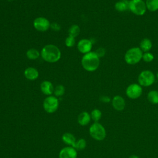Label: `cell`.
Returning <instances> with one entry per match:
<instances>
[{"label": "cell", "instance_id": "cell-1", "mask_svg": "<svg viewBox=\"0 0 158 158\" xmlns=\"http://www.w3.org/2000/svg\"><path fill=\"white\" fill-rule=\"evenodd\" d=\"M40 55L43 59L49 63H55L59 60L61 52L59 48L52 44L45 45L41 49Z\"/></svg>", "mask_w": 158, "mask_h": 158}, {"label": "cell", "instance_id": "cell-2", "mask_svg": "<svg viewBox=\"0 0 158 158\" xmlns=\"http://www.w3.org/2000/svg\"><path fill=\"white\" fill-rule=\"evenodd\" d=\"M81 64L83 68L88 72H94L98 69L100 64L99 57L95 52H89L83 55Z\"/></svg>", "mask_w": 158, "mask_h": 158}, {"label": "cell", "instance_id": "cell-3", "mask_svg": "<svg viewBox=\"0 0 158 158\" xmlns=\"http://www.w3.org/2000/svg\"><path fill=\"white\" fill-rule=\"evenodd\" d=\"M143 51L139 48H132L129 49L125 54V62L130 65L138 63L143 57Z\"/></svg>", "mask_w": 158, "mask_h": 158}, {"label": "cell", "instance_id": "cell-4", "mask_svg": "<svg viewBox=\"0 0 158 158\" xmlns=\"http://www.w3.org/2000/svg\"><path fill=\"white\" fill-rule=\"evenodd\" d=\"M90 136L97 141H102L106 136V131L104 127L99 123H93L89 129Z\"/></svg>", "mask_w": 158, "mask_h": 158}, {"label": "cell", "instance_id": "cell-5", "mask_svg": "<svg viewBox=\"0 0 158 158\" xmlns=\"http://www.w3.org/2000/svg\"><path fill=\"white\" fill-rule=\"evenodd\" d=\"M139 85L143 86H149L153 84L155 81V76L152 72L149 70L142 71L138 78Z\"/></svg>", "mask_w": 158, "mask_h": 158}, {"label": "cell", "instance_id": "cell-6", "mask_svg": "<svg viewBox=\"0 0 158 158\" xmlns=\"http://www.w3.org/2000/svg\"><path fill=\"white\" fill-rule=\"evenodd\" d=\"M129 9L137 15H143L147 8L146 3L143 0H131L129 1Z\"/></svg>", "mask_w": 158, "mask_h": 158}, {"label": "cell", "instance_id": "cell-7", "mask_svg": "<svg viewBox=\"0 0 158 158\" xmlns=\"http://www.w3.org/2000/svg\"><path fill=\"white\" fill-rule=\"evenodd\" d=\"M43 108L48 113H53L57 110L59 107V100L54 96L46 97L43 101Z\"/></svg>", "mask_w": 158, "mask_h": 158}, {"label": "cell", "instance_id": "cell-8", "mask_svg": "<svg viewBox=\"0 0 158 158\" xmlns=\"http://www.w3.org/2000/svg\"><path fill=\"white\" fill-rule=\"evenodd\" d=\"M143 93V89L141 85L133 83L130 85L126 89L127 96L132 99H135L141 96Z\"/></svg>", "mask_w": 158, "mask_h": 158}, {"label": "cell", "instance_id": "cell-9", "mask_svg": "<svg viewBox=\"0 0 158 158\" xmlns=\"http://www.w3.org/2000/svg\"><path fill=\"white\" fill-rule=\"evenodd\" d=\"M33 25L37 31L41 32L47 31L51 26L49 20L44 17H38L36 18L33 20Z\"/></svg>", "mask_w": 158, "mask_h": 158}, {"label": "cell", "instance_id": "cell-10", "mask_svg": "<svg viewBox=\"0 0 158 158\" xmlns=\"http://www.w3.org/2000/svg\"><path fill=\"white\" fill-rule=\"evenodd\" d=\"M92 42L88 39H81L77 43V49L82 54H86L91 52L92 48Z\"/></svg>", "mask_w": 158, "mask_h": 158}, {"label": "cell", "instance_id": "cell-11", "mask_svg": "<svg viewBox=\"0 0 158 158\" xmlns=\"http://www.w3.org/2000/svg\"><path fill=\"white\" fill-rule=\"evenodd\" d=\"M77 150L73 147H65L59 152V158H77Z\"/></svg>", "mask_w": 158, "mask_h": 158}, {"label": "cell", "instance_id": "cell-12", "mask_svg": "<svg viewBox=\"0 0 158 158\" xmlns=\"http://www.w3.org/2000/svg\"><path fill=\"white\" fill-rule=\"evenodd\" d=\"M112 105L116 110L122 111L125 107V99L121 96H115L112 99Z\"/></svg>", "mask_w": 158, "mask_h": 158}, {"label": "cell", "instance_id": "cell-13", "mask_svg": "<svg viewBox=\"0 0 158 158\" xmlns=\"http://www.w3.org/2000/svg\"><path fill=\"white\" fill-rule=\"evenodd\" d=\"M41 91L43 94L48 96H51L54 92V86L52 83L48 80L43 81L40 85Z\"/></svg>", "mask_w": 158, "mask_h": 158}, {"label": "cell", "instance_id": "cell-14", "mask_svg": "<svg viewBox=\"0 0 158 158\" xmlns=\"http://www.w3.org/2000/svg\"><path fill=\"white\" fill-rule=\"evenodd\" d=\"M24 76L27 79L29 80H35L38 78L39 76V72L36 69L30 67L25 70Z\"/></svg>", "mask_w": 158, "mask_h": 158}, {"label": "cell", "instance_id": "cell-15", "mask_svg": "<svg viewBox=\"0 0 158 158\" xmlns=\"http://www.w3.org/2000/svg\"><path fill=\"white\" fill-rule=\"evenodd\" d=\"M91 115L87 112L80 113L78 117V122L81 126L88 125L91 120Z\"/></svg>", "mask_w": 158, "mask_h": 158}, {"label": "cell", "instance_id": "cell-16", "mask_svg": "<svg viewBox=\"0 0 158 158\" xmlns=\"http://www.w3.org/2000/svg\"><path fill=\"white\" fill-rule=\"evenodd\" d=\"M62 139L64 143L69 146H71L73 148L74 147L76 143L75 137L70 133H64L62 136Z\"/></svg>", "mask_w": 158, "mask_h": 158}, {"label": "cell", "instance_id": "cell-17", "mask_svg": "<svg viewBox=\"0 0 158 158\" xmlns=\"http://www.w3.org/2000/svg\"><path fill=\"white\" fill-rule=\"evenodd\" d=\"M152 44L151 41L148 38L143 39L139 44V47L143 52H148L152 48Z\"/></svg>", "mask_w": 158, "mask_h": 158}, {"label": "cell", "instance_id": "cell-18", "mask_svg": "<svg viewBox=\"0 0 158 158\" xmlns=\"http://www.w3.org/2000/svg\"><path fill=\"white\" fill-rule=\"evenodd\" d=\"M115 9L118 12H123L129 9V1L124 0L117 2L115 4Z\"/></svg>", "mask_w": 158, "mask_h": 158}, {"label": "cell", "instance_id": "cell-19", "mask_svg": "<svg viewBox=\"0 0 158 158\" xmlns=\"http://www.w3.org/2000/svg\"><path fill=\"white\" fill-rule=\"evenodd\" d=\"M26 56L30 60H35L38 59L41 55L38 50L35 48H30L27 51Z\"/></svg>", "mask_w": 158, "mask_h": 158}, {"label": "cell", "instance_id": "cell-20", "mask_svg": "<svg viewBox=\"0 0 158 158\" xmlns=\"http://www.w3.org/2000/svg\"><path fill=\"white\" fill-rule=\"evenodd\" d=\"M146 8L151 12H155L158 10V0H146Z\"/></svg>", "mask_w": 158, "mask_h": 158}, {"label": "cell", "instance_id": "cell-21", "mask_svg": "<svg viewBox=\"0 0 158 158\" xmlns=\"http://www.w3.org/2000/svg\"><path fill=\"white\" fill-rule=\"evenodd\" d=\"M148 99L153 104H158V91L156 90L150 91L148 94Z\"/></svg>", "mask_w": 158, "mask_h": 158}, {"label": "cell", "instance_id": "cell-22", "mask_svg": "<svg viewBox=\"0 0 158 158\" xmlns=\"http://www.w3.org/2000/svg\"><path fill=\"white\" fill-rule=\"evenodd\" d=\"M80 32V28L78 25H73L69 29V36L75 38Z\"/></svg>", "mask_w": 158, "mask_h": 158}, {"label": "cell", "instance_id": "cell-23", "mask_svg": "<svg viewBox=\"0 0 158 158\" xmlns=\"http://www.w3.org/2000/svg\"><path fill=\"white\" fill-rule=\"evenodd\" d=\"M102 117V112L98 109H94L91 111V118L95 122H98Z\"/></svg>", "mask_w": 158, "mask_h": 158}, {"label": "cell", "instance_id": "cell-24", "mask_svg": "<svg viewBox=\"0 0 158 158\" xmlns=\"http://www.w3.org/2000/svg\"><path fill=\"white\" fill-rule=\"evenodd\" d=\"M86 146V141L83 138H80L78 141H76L75 144L74 146V148L76 150H83Z\"/></svg>", "mask_w": 158, "mask_h": 158}, {"label": "cell", "instance_id": "cell-25", "mask_svg": "<svg viewBox=\"0 0 158 158\" xmlns=\"http://www.w3.org/2000/svg\"><path fill=\"white\" fill-rule=\"evenodd\" d=\"M54 94L56 97H60L62 96L65 93V88L62 85L56 86L54 89Z\"/></svg>", "mask_w": 158, "mask_h": 158}, {"label": "cell", "instance_id": "cell-26", "mask_svg": "<svg viewBox=\"0 0 158 158\" xmlns=\"http://www.w3.org/2000/svg\"><path fill=\"white\" fill-rule=\"evenodd\" d=\"M65 44L68 48L73 47L75 44V38L71 36H68L65 38Z\"/></svg>", "mask_w": 158, "mask_h": 158}, {"label": "cell", "instance_id": "cell-27", "mask_svg": "<svg viewBox=\"0 0 158 158\" xmlns=\"http://www.w3.org/2000/svg\"><path fill=\"white\" fill-rule=\"evenodd\" d=\"M142 59L146 62H151L154 59V56L151 52H144L143 54Z\"/></svg>", "mask_w": 158, "mask_h": 158}, {"label": "cell", "instance_id": "cell-28", "mask_svg": "<svg viewBox=\"0 0 158 158\" xmlns=\"http://www.w3.org/2000/svg\"><path fill=\"white\" fill-rule=\"evenodd\" d=\"M95 52L98 55V56L100 58V57H104V56L106 54V50L103 48H99L98 49H96Z\"/></svg>", "mask_w": 158, "mask_h": 158}, {"label": "cell", "instance_id": "cell-29", "mask_svg": "<svg viewBox=\"0 0 158 158\" xmlns=\"http://www.w3.org/2000/svg\"><path fill=\"white\" fill-rule=\"evenodd\" d=\"M100 101L102 102L107 103L110 101V98L107 96H102L100 97Z\"/></svg>", "mask_w": 158, "mask_h": 158}, {"label": "cell", "instance_id": "cell-30", "mask_svg": "<svg viewBox=\"0 0 158 158\" xmlns=\"http://www.w3.org/2000/svg\"><path fill=\"white\" fill-rule=\"evenodd\" d=\"M128 158H139V157H138V156H137L136 155H131Z\"/></svg>", "mask_w": 158, "mask_h": 158}, {"label": "cell", "instance_id": "cell-31", "mask_svg": "<svg viewBox=\"0 0 158 158\" xmlns=\"http://www.w3.org/2000/svg\"><path fill=\"white\" fill-rule=\"evenodd\" d=\"M157 78H158V72L157 73Z\"/></svg>", "mask_w": 158, "mask_h": 158}, {"label": "cell", "instance_id": "cell-32", "mask_svg": "<svg viewBox=\"0 0 158 158\" xmlns=\"http://www.w3.org/2000/svg\"><path fill=\"white\" fill-rule=\"evenodd\" d=\"M120 1H124V0H120Z\"/></svg>", "mask_w": 158, "mask_h": 158}]
</instances>
